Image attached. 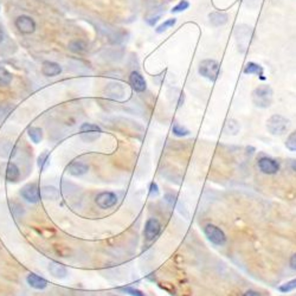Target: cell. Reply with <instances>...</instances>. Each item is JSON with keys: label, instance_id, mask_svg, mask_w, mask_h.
Listing matches in <instances>:
<instances>
[{"label": "cell", "instance_id": "cell-1", "mask_svg": "<svg viewBox=\"0 0 296 296\" xmlns=\"http://www.w3.org/2000/svg\"><path fill=\"white\" fill-rule=\"evenodd\" d=\"M272 89L268 84H263L257 87L252 92V102L258 108H268L272 102Z\"/></svg>", "mask_w": 296, "mask_h": 296}, {"label": "cell", "instance_id": "cell-2", "mask_svg": "<svg viewBox=\"0 0 296 296\" xmlns=\"http://www.w3.org/2000/svg\"><path fill=\"white\" fill-rule=\"evenodd\" d=\"M290 127V121L282 115L275 114L267 121V129L272 135H283Z\"/></svg>", "mask_w": 296, "mask_h": 296}, {"label": "cell", "instance_id": "cell-3", "mask_svg": "<svg viewBox=\"0 0 296 296\" xmlns=\"http://www.w3.org/2000/svg\"><path fill=\"white\" fill-rule=\"evenodd\" d=\"M204 233L207 237V240L211 242L212 244H215V246H225L226 235L221 227L215 225V224H206V225L204 226Z\"/></svg>", "mask_w": 296, "mask_h": 296}, {"label": "cell", "instance_id": "cell-4", "mask_svg": "<svg viewBox=\"0 0 296 296\" xmlns=\"http://www.w3.org/2000/svg\"><path fill=\"white\" fill-rule=\"evenodd\" d=\"M221 73V67L213 59H205L199 64V74L205 78L215 82Z\"/></svg>", "mask_w": 296, "mask_h": 296}, {"label": "cell", "instance_id": "cell-5", "mask_svg": "<svg viewBox=\"0 0 296 296\" xmlns=\"http://www.w3.org/2000/svg\"><path fill=\"white\" fill-rule=\"evenodd\" d=\"M257 165L258 169L264 174L272 175L280 171V164L275 159L270 158V156H262V158L258 159Z\"/></svg>", "mask_w": 296, "mask_h": 296}, {"label": "cell", "instance_id": "cell-6", "mask_svg": "<svg viewBox=\"0 0 296 296\" xmlns=\"http://www.w3.org/2000/svg\"><path fill=\"white\" fill-rule=\"evenodd\" d=\"M95 203L98 204V206L102 210L112 209V207L115 206L116 203H118V196L114 192H109V191L101 192L99 195H98V197L95 198Z\"/></svg>", "mask_w": 296, "mask_h": 296}, {"label": "cell", "instance_id": "cell-7", "mask_svg": "<svg viewBox=\"0 0 296 296\" xmlns=\"http://www.w3.org/2000/svg\"><path fill=\"white\" fill-rule=\"evenodd\" d=\"M14 25L23 35H31L36 31V22L28 16H19L14 22Z\"/></svg>", "mask_w": 296, "mask_h": 296}, {"label": "cell", "instance_id": "cell-8", "mask_svg": "<svg viewBox=\"0 0 296 296\" xmlns=\"http://www.w3.org/2000/svg\"><path fill=\"white\" fill-rule=\"evenodd\" d=\"M21 196L25 200L31 204H36L41 200V190L36 184H27L23 187L21 191Z\"/></svg>", "mask_w": 296, "mask_h": 296}, {"label": "cell", "instance_id": "cell-9", "mask_svg": "<svg viewBox=\"0 0 296 296\" xmlns=\"http://www.w3.org/2000/svg\"><path fill=\"white\" fill-rule=\"evenodd\" d=\"M161 231V223L156 218H148L145 224V237L147 241H153Z\"/></svg>", "mask_w": 296, "mask_h": 296}, {"label": "cell", "instance_id": "cell-10", "mask_svg": "<svg viewBox=\"0 0 296 296\" xmlns=\"http://www.w3.org/2000/svg\"><path fill=\"white\" fill-rule=\"evenodd\" d=\"M129 83L133 89L138 93H144L147 89V83L145 81L144 76L138 71H133L129 75Z\"/></svg>", "mask_w": 296, "mask_h": 296}, {"label": "cell", "instance_id": "cell-11", "mask_svg": "<svg viewBox=\"0 0 296 296\" xmlns=\"http://www.w3.org/2000/svg\"><path fill=\"white\" fill-rule=\"evenodd\" d=\"M89 171V166L83 161H71L67 167V172L74 176H81Z\"/></svg>", "mask_w": 296, "mask_h": 296}, {"label": "cell", "instance_id": "cell-12", "mask_svg": "<svg viewBox=\"0 0 296 296\" xmlns=\"http://www.w3.org/2000/svg\"><path fill=\"white\" fill-rule=\"evenodd\" d=\"M42 73L47 77H55V76H58L62 73V68L56 62L45 61L42 64Z\"/></svg>", "mask_w": 296, "mask_h": 296}, {"label": "cell", "instance_id": "cell-13", "mask_svg": "<svg viewBox=\"0 0 296 296\" xmlns=\"http://www.w3.org/2000/svg\"><path fill=\"white\" fill-rule=\"evenodd\" d=\"M21 178V171L14 162H7L5 165V179L10 183H16Z\"/></svg>", "mask_w": 296, "mask_h": 296}, {"label": "cell", "instance_id": "cell-14", "mask_svg": "<svg viewBox=\"0 0 296 296\" xmlns=\"http://www.w3.org/2000/svg\"><path fill=\"white\" fill-rule=\"evenodd\" d=\"M27 284L31 288L37 289V290H43L48 287V281L45 278L41 277L39 275L35 274V272H30L26 277Z\"/></svg>", "mask_w": 296, "mask_h": 296}, {"label": "cell", "instance_id": "cell-15", "mask_svg": "<svg viewBox=\"0 0 296 296\" xmlns=\"http://www.w3.org/2000/svg\"><path fill=\"white\" fill-rule=\"evenodd\" d=\"M50 272L55 276L56 278H65L68 275V269L65 268L63 264L57 263V262H50L49 264Z\"/></svg>", "mask_w": 296, "mask_h": 296}, {"label": "cell", "instance_id": "cell-16", "mask_svg": "<svg viewBox=\"0 0 296 296\" xmlns=\"http://www.w3.org/2000/svg\"><path fill=\"white\" fill-rule=\"evenodd\" d=\"M210 22H211L212 25L215 26H222L227 22V16L225 13H221V12H215L211 13L209 16Z\"/></svg>", "mask_w": 296, "mask_h": 296}, {"label": "cell", "instance_id": "cell-17", "mask_svg": "<svg viewBox=\"0 0 296 296\" xmlns=\"http://www.w3.org/2000/svg\"><path fill=\"white\" fill-rule=\"evenodd\" d=\"M79 132L82 133V134H101L102 130L101 128L99 126H96V124L93 123H88V122H85V123L82 124L81 127H79Z\"/></svg>", "mask_w": 296, "mask_h": 296}, {"label": "cell", "instance_id": "cell-18", "mask_svg": "<svg viewBox=\"0 0 296 296\" xmlns=\"http://www.w3.org/2000/svg\"><path fill=\"white\" fill-rule=\"evenodd\" d=\"M27 135L31 139V141L35 144H39L43 139V132L41 128L38 127H30L27 129Z\"/></svg>", "mask_w": 296, "mask_h": 296}, {"label": "cell", "instance_id": "cell-19", "mask_svg": "<svg viewBox=\"0 0 296 296\" xmlns=\"http://www.w3.org/2000/svg\"><path fill=\"white\" fill-rule=\"evenodd\" d=\"M12 74L5 68L0 67V87H6L12 82Z\"/></svg>", "mask_w": 296, "mask_h": 296}, {"label": "cell", "instance_id": "cell-20", "mask_svg": "<svg viewBox=\"0 0 296 296\" xmlns=\"http://www.w3.org/2000/svg\"><path fill=\"white\" fill-rule=\"evenodd\" d=\"M244 73L249 74V75L250 74H255V75L261 76V78H264L263 77V68H262L261 65L252 63V62H250V63L247 64L246 69H244Z\"/></svg>", "mask_w": 296, "mask_h": 296}, {"label": "cell", "instance_id": "cell-21", "mask_svg": "<svg viewBox=\"0 0 296 296\" xmlns=\"http://www.w3.org/2000/svg\"><path fill=\"white\" fill-rule=\"evenodd\" d=\"M172 132L175 136H179V138H183V136H187L190 134V130L186 129V128L181 126L179 123H174L172 127Z\"/></svg>", "mask_w": 296, "mask_h": 296}, {"label": "cell", "instance_id": "cell-22", "mask_svg": "<svg viewBox=\"0 0 296 296\" xmlns=\"http://www.w3.org/2000/svg\"><path fill=\"white\" fill-rule=\"evenodd\" d=\"M286 147L290 152H296V130L288 135L286 140Z\"/></svg>", "mask_w": 296, "mask_h": 296}, {"label": "cell", "instance_id": "cell-23", "mask_svg": "<svg viewBox=\"0 0 296 296\" xmlns=\"http://www.w3.org/2000/svg\"><path fill=\"white\" fill-rule=\"evenodd\" d=\"M69 48L74 52H83V51L87 50V45L82 41H73L70 43Z\"/></svg>", "mask_w": 296, "mask_h": 296}, {"label": "cell", "instance_id": "cell-24", "mask_svg": "<svg viewBox=\"0 0 296 296\" xmlns=\"http://www.w3.org/2000/svg\"><path fill=\"white\" fill-rule=\"evenodd\" d=\"M295 289H296V278H294V280H290L288 282H286L284 284H282V286L278 287V290H280L281 293H289Z\"/></svg>", "mask_w": 296, "mask_h": 296}, {"label": "cell", "instance_id": "cell-25", "mask_svg": "<svg viewBox=\"0 0 296 296\" xmlns=\"http://www.w3.org/2000/svg\"><path fill=\"white\" fill-rule=\"evenodd\" d=\"M175 23H176V19L175 18H172V19H167L166 22H164L162 23V24L160 25V26H158V28H156V33H161V32H164V31H166V30H169L170 27H172V26H174L175 25Z\"/></svg>", "mask_w": 296, "mask_h": 296}, {"label": "cell", "instance_id": "cell-26", "mask_svg": "<svg viewBox=\"0 0 296 296\" xmlns=\"http://www.w3.org/2000/svg\"><path fill=\"white\" fill-rule=\"evenodd\" d=\"M189 6H190L189 1H186V0H181V1L179 2L178 5H175V6L172 8V13H173V12H174V13H176V12H181V11L187 10V8H189Z\"/></svg>", "mask_w": 296, "mask_h": 296}, {"label": "cell", "instance_id": "cell-27", "mask_svg": "<svg viewBox=\"0 0 296 296\" xmlns=\"http://www.w3.org/2000/svg\"><path fill=\"white\" fill-rule=\"evenodd\" d=\"M122 292L127 293V294H129L130 296H146L144 294V293L140 292L139 289L132 288V287H124V288H121Z\"/></svg>", "mask_w": 296, "mask_h": 296}, {"label": "cell", "instance_id": "cell-28", "mask_svg": "<svg viewBox=\"0 0 296 296\" xmlns=\"http://www.w3.org/2000/svg\"><path fill=\"white\" fill-rule=\"evenodd\" d=\"M48 162H49V154L48 153H44V154H42L38 158V166L41 170H44L45 166L48 165Z\"/></svg>", "mask_w": 296, "mask_h": 296}, {"label": "cell", "instance_id": "cell-29", "mask_svg": "<svg viewBox=\"0 0 296 296\" xmlns=\"http://www.w3.org/2000/svg\"><path fill=\"white\" fill-rule=\"evenodd\" d=\"M149 195L152 197H158L159 196V186L156 183H150L149 185Z\"/></svg>", "mask_w": 296, "mask_h": 296}, {"label": "cell", "instance_id": "cell-30", "mask_svg": "<svg viewBox=\"0 0 296 296\" xmlns=\"http://www.w3.org/2000/svg\"><path fill=\"white\" fill-rule=\"evenodd\" d=\"M289 266L290 268L296 270V254L290 256V260H289Z\"/></svg>", "mask_w": 296, "mask_h": 296}, {"label": "cell", "instance_id": "cell-31", "mask_svg": "<svg viewBox=\"0 0 296 296\" xmlns=\"http://www.w3.org/2000/svg\"><path fill=\"white\" fill-rule=\"evenodd\" d=\"M243 296H263L261 294V293L256 292V290H247L243 294Z\"/></svg>", "mask_w": 296, "mask_h": 296}, {"label": "cell", "instance_id": "cell-32", "mask_svg": "<svg viewBox=\"0 0 296 296\" xmlns=\"http://www.w3.org/2000/svg\"><path fill=\"white\" fill-rule=\"evenodd\" d=\"M158 21H159V17H154V18H152V21H148V24L153 26V25H154Z\"/></svg>", "mask_w": 296, "mask_h": 296}, {"label": "cell", "instance_id": "cell-33", "mask_svg": "<svg viewBox=\"0 0 296 296\" xmlns=\"http://www.w3.org/2000/svg\"><path fill=\"white\" fill-rule=\"evenodd\" d=\"M4 41V32H2V30L0 28V43Z\"/></svg>", "mask_w": 296, "mask_h": 296}, {"label": "cell", "instance_id": "cell-34", "mask_svg": "<svg viewBox=\"0 0 296 296\" xmlns=\"http://www.w3.org/2000/svg\"><path fill=\"white\" fill-rule=\"evenodd\" d=\"M290 166H292V169L295 171L296 172V160H294V161H292V165H290Z\"/></svg>", "mask_w": 296, "mask_h": 296}, {"label": "cell", "instance_id": "cell-35", "mask_svg": "<svg viewBox=\"0 0 296 296\" xmlns=\"http://www.w3.org/2000/svg\"><path fill=\"white\" fill-rule=\"evenodd\" d=\"M109 296H119V295H109Z\"/></svg>", "mask_w": 296, "mask_h": 296}]
</instances>
